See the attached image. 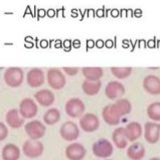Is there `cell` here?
<instances>
[{"label":"cell","instance_id":"obj_19","mask_svg":"<svg viewBox=\"0 0 160 160\" xmlns=\"http://www.w3.org/2000/svg\"><path fill=\"white\" fill-rule=\"evenodd\" d=\"M127 156L130 160H142L145 156L146 149L140 142H132L127 148Z\"/></svg>","mask_w":160,"mask_h":160},{"label":"cell","instance_id":"obj_11","mask_svg":"<svg viewBox=\"0 0 160 160\" xmlns=\"http://www.w3.org/2000/svg\"><path fill=\"white\" fill-rule=\"evenodd\" d=\"M125 87L119 81H111L105 88V95L110 100L121 99L125 95Z\"/></svg>","mask_w":160,"mask_h":160},{"label":"cell","instance_id":"obj_40","mask_svg":"<svg viewBox=\"0 0 160 160\" xmlns=\"http://www.w3.org/2000/svg\"><path fill=\"white\" fill-rule=\"evenodd\" d=\"M147 45L149 48H155V39H151V40H149V42H147Z\"/></svg>","mask_w":160,"mask_h":160},{"label":"cell","instance_id":"obj_17","mask_svg":"<svg viewBox=\"0 0 160 160\" xmlns=\"http://www.w3.org/2000/svg\"><path fill=\"white\" fill-rule=\"evenodd\" d=\"M5 121L12 129H18L23 125L24 118L20 115L18 109H10L5 115Z\"/></svg>","mask_w":160,"mask_h":160},{"label":"cell","instance_id":"obj_31","mask_svg":"<svg viewBox=\"0 0 160 160\" xmlns=\"http://www.w3.org/2000/svg\"><path fill=\"white\" fill-rule=\"evenodd\" d=\"M95 42L93 39H88L87 40V49H90V48H93L95 47Z\"/></svg>","mask_w":160,"mask_h":160},{"label":"cell","instance_id":"obj_12","mask_svg":"<svg viewBox=\"0 0 160 160\" xmlns=\"http://www.w3.org/2000/svg\"><path fill=\"white\" fill-rule=\"evenodd\" d=\"M65 153L68 160H83L87 154V150L83 144L72 142L66 147Z\"/></svg>","mask_w":160,"mask_h":160},{"label":"cell","instance_id":"obj_5","mask_svg":"<svg viewBox=\"0 0 160 160\" xmlns=\"http://www.w3.org/2000/svg\"><path fill=\"white\" fill-rule=\"evenodd\" d=\"M47 81L48 86L53 90H62L67 84L65 75L58 68H49L47 72Z\"/></svg>","mask_w":160,"mask_h":160},{"label":"cell","instance_id":"obj_24","mask_svg":"<svg viewBox=\"0 0 160 160\" xmlns=\"http://www.w3.org/2000/svg\"><path fill=\"white\" fill-rule=\"evenodd\" d=\"M82 72H83V76L85 77L86 80H91V81H99V80H101V78L104 75L103 68H99V67L83 68H82Z\"/></svg>","mask_w":160,"mask_h":160},{"label":"cell","instance_id":"obj_27","mask_svg":"<svg viewBox=\"0 0 160 160\" xmlns=\"http://www.w3.org/2000/svg\"><path fill=\"white\" fill-rule=\"evenodd\" d=\"M111 72L114 77L117 78V79L124 80L132 74V68H129V67H125V68L113 67V68H111Z\"/></svg>","mask_w":160,"mask_h":160},{"label":"cell","instance_id":"obj_28","mask_svg":"<svg viewBox=\"0 0 160 160\" xmlns=\"http://www.w3.org/2000/svg\"><path fill=\"white\" fill-rule=\"evenodd\" d=\"M7 135H8L7 126L4 124L3 122H0V141H3L4 139H6Z\"/></svg>","mask_w":160,"mask_h":160},{"label":"cell","instance_id":"obj_26","mask_svg":"<svg viewBox=\"0 0 160 160\" xmlns=\"http://www.w3.org/2000/svg\"><path fill=\"white\" fill-rule=\"evenodd\" d=\"M147 116L153 122H160V102H153L147 107Z\"/></svg>","mask_w":160,"mask_h":160},{"label":"cell","instance_id":"obj_36","mask_svg":"<svg viewBox=\"0 0 160 160\" xmlns=\"http://www.w3.org/2000/svg\"><path fill=\"white\" fill-rule=\"evenodd\" d=\"M80 47H81V40H79V39L72 40V48H79Z\"/></svg>","mask_w":160,"mask_h":160},{"label":"cell","instance_id":"obj_33","mask_svg":"<svg viewBox=\"0 0 160 160\" xmlns=\"http://www.w3.org/2000/svg\"><path fill=\"white\" fill-rule=\"evenodd\" d=\"M45 15H47V11H45L44 9H38V19H39V18L44 17Z\"/></svg>","mask_w":160,"mask_h":160},{"label":"cell","instance_id":"obj_16","mask_svg":"<svg viewBox=\"0 0 160 160\" xmlns=\"http://www.w3.org/2000/svg\"><path fill=\"white\" fill-rule=\"evenodd\" d=\"M124 131L129 142H135L143 134V128L140 123L137 121L128 123L126 127H124Z\"/></svg>","mask_w":160,"mask_h":160},{"label":"cell","instance_id":"obj_46","mask_svg":"<svg viewBox=\"0 0 160 160\" xmlns=\"http://www.w3.org/2000/svg\"><path fill=\"white\" fill-rule=\"evenodd\" d=\"M149 160H160V158H158V157H152V158H150Z\"/></svg>","mask_w":160,"mask_h":160},{"label":"cell","instance_id":"obj_4","mask_svg":"<svg viewBox=\"0 0 160 160\" xmlns=\"http://www.w3.org/2000/svg\"><path fill=\"white\" fill-rule=\"evenodd\" d=\"M65 111L71 118H81L85 114L86 105L79 98H71L65 105Z\"/></svg>","mask_w":160,"mask_h":160},{"label":"cell","instance_id":"obj_21","mask_svg":"<svg viewBox=\"0 0 160 160\" xmlns=\"http://www.w3.org/2000/svg\"><path fill=\"white\" fill-rule=\"evenodd\" d=\"M3 160H18L20 158V149L13 143H7L4 145L1 151Z\"/></svg>","mask_w":160,"mask_h":160},{"label":"cell","instance_id":"obj_20","mask_svg":"<svg viewBox=\"0 0 160 160\" xmlns=\"http://www.w3.org/2000/svg\"><path fill=\"white\" fill-rule=\"evenodd\" d=\"M112 141L118 149H124L128 146V139L125 135L124 127H118L112 133Z\"/></svg>","mask_w":160,"mask_h":160},{"label":"cell","instance_id":"obj_34","mask_svg":"<svg viewBox=\"0 0 160 160\" xmlns=\"http://www.w3.org/2000/svg\"><path fill=\"white\" fill-rule=\"evenodd\" d=\"M39 45H40V48H47L48 47V42L47 39H42V40H40Z\"/></svg>","mask_w":160,"mask_h":160},{"label":"cell","instance_id":"obj_41","mask_svg":"<svg viewBox=\"0 0 160 160\" xmlns=\"http://www.w3.org/2000/svg\"><path fill=\"white\" fill-rule=\"evenodd\" d=\"M54 47H56L57 48H62V42L59 39H58V40H56V43H54Z\"/></svg>","mask_w":160,"mask_h":160},{"label":"cell","instance_id":"obj_10","mask_svg":"<svg viewBox=\"0 0 160 160\" xmlns=\"http://www.w3.org/2000/svg\"><path fill=\"white\" fill-rule=\"evenodd\" d=\"M19 113L24 119H32L36 116L38 107L34 100L31 98H24L19 103Z\"/></svg>","mask_w":160,"mask_h":160},{"label":"cell","instance_id":"obj_6","mask_svg":"<svg viewBox=\"0 0 160 160\" xmlns=\"http://www.w3.org/2000/svg\"><path fill=\"white\" fill-rule=\"evenodd\" d=\"M80 128L87 133H93L100 127V119L94 113H85L80 118Z\"/></svg>","mask_w":160,"mask_h":160},{"label":"cell","instance_id":"obj_2","mask_svg":"<svg viewBox=\"0 0 160 160\" xmlns=\"http://www.w3.org/2000/svg\"><path fill=\"white\" fill-rule=\"evenodd\" d=\"M24 131L26 135L29 137V139L39 140L45 135L47 127L42 121L39 120H31L26 123L24 126Z\"/></svg>","mask_w":160,"mask_h":160},{"label":"cell","instance_id":"obj_39","mask_svg":"<svg viewBox=\"0 0 160 160\" xmlns=\"http://www.w3.org/2000/svg\"><path fill=\"white\" fill-rule=\"evenodd\" d=\"M111 16H113V17L119 16V10H118V9H112V10H111Z\"/></svg>","mask_w":160,"mask_h":160},{"label":"cell","instance_id":"obj_8","mask_svg":"<svg viewBox=\"0 0 160 160\" xmlns=\"http://www.w3.org/2000/svg\"><path fill=\"white\" fill-rule=\"evenodd\" d=\"M143 134L146 142L149 144H156L160 140V123L148 121L145 123Z\"/></svg>","mask_w":160,"mask_h":160},{"label":"cell","instance_id":"obj_3","mask_svg":"<svg viewBox=\"0 0 160 160\" xmlns=\"http://www.w3.org/2000/svg\"><path fill=\"white\" fill-rule=\"evenodd\" d=\"M92 151L95 156L99 158H109L113 154L114 146L110 141L106 138H101L93 144Z\"/></svg>","mask_w":160,"mask_h":160},{"label":"cell","instance_id":"obj_47","mask_svg":"<svg viewBox=\"0 0 160 160\" xmlns=\"http://www.w3.org/2000/svg\"><path fill=\"white\" fill-rule=\"evenodd\" d=\"M105 160H111V159H105Z\"/></svg>","mask_w":160,"mask_h":160},{"label":"cell","instance_id":"obj_37","mask_svg":"<svg viewBox=\"0 0 160 160\" xmlns=\"http://www.w3.org/2000/svg\"><path fill=\"white\" fill-rule=\"evenodd\" d=\"M95 45L98 48H102L104 45H105V42H103L102 39H98L97 42H96V43H95Z\"/></svg>","mask_w":160,"mask_h":160},{"label":"cell","instance_id":"obj_45","mask_svg":"<svg viewBox=\"0 0 160 160\" xmlns=\"http://www.w3.org/2000/svg\"><path fill=\"white\" fill-rule=\"evenodd\" d=\"M140 47H145V42H144V40H141V42H140Z\"/></svg>","mask_w":160,"mask_h":160},{"label":"cell","instance_id":"obj_1","mask_svg":"<svg viewBox=\"0 0 160 160\" xmlns=\"http://www.w3.org/2000/svg\"><path fill=\"white\" fill-rule=\"evenodd\" d=\"M3 79L5 84L10 88H18L23 83L24 72L23 70L17 67L8 68L3 75Z\"/></svg>","mask_w":160,"mask_h":160},{"label":"cell","instance_id":"obj_25","mask_svg":"<svg viewBox=\"0 0 160 160\" xmlns=\"http://www.w3.org/2000/svg\"><path fill=\"white\" fill-rule=\"evenodd\" d=\"M61 119V112L57 108L48 109L43 115V121L47 125H54L59 121Z\"/></svg>","mask_w":160,"mask_h":160},{"label":"cell","instance_id":"obj_30","mask_svg":"<svg viewBox=\"0 0 160 160\" xmlns=\"http://www.w3.org/2000/svg\"><path fill=\"white\" fill-rule=\"evenodd\" d=\"M72 47V42L70 39H66L65 42H63V43H62V48H63V49H65L66 52L71 51Z\"/></svg>","mask_w":160,"mask_h":160},{"label":"cell","instance_id":"obj_29","mask_svg":"<svg viewBox=\"0 0 160 160\" xmlns=\"http://www.w3.org/2000/svg\"><path fill=\"white\" fill-rule=\"evenodd\" d=\"M62 70L68 76H76L79 72V68H63Z\"/></svg>","mask_w":160,"mask_h":160},{"label":"cell","instance_id":"obj_32","mask_svg":"<svg viewBox=\"0 0 160 160\" xmlns=\"http://www.w3.org/2000/svg\"><path fill=\"white\" fill-rule=\"evenodd\" d=\"M47 14H48V17H54L57 15V11L54 10V9H52V8H51V9H48V10L47 11Z\"/></svg>","mask_w":160,"mask_h":160},{"label":"cell","instance_id":"obj_14","mask_svg":"<svg viewBox=\"0 0 160 160\" xmlns=\"http://www.w3.org/2000/svg\"><path fill=\"white\" fill-rule=\"evenodd\" d=\"M44 72L42 70L38 68H33L27 72L26 75V82L27 85L31 88H39L44 83Z\"/></svg>","mask_w":160,"mask_h":160},{"label":"cell","instance_id":"obj_18","mask_svg":"<svg viewBox=\"0 0 160 160\" xmlns=\"http://www.w3.org/2000/svg\"><path fill=\"white\" fill-rule=\"evenodd\" d=\"M34 99L40 106L42 107H49L54 103V95L51 90L48 89H42L38 91L34 94Z\"/></svg>","mask_w":160,"mask_h":160},{"label":"cell","instance_id":"obj_43","mask_svg":"<svg viewBox=\"0 0 160 160\" xmlns=\"http://www.w3.org/2000/svg\"><path fill=\"white\" fill-rule=\"evenodd\" d=\"M32 47H33V43H32V42H25V48H31Z\"/></svg>","mask_w":160,"mask_h":160},{"label":"cell","instance_id":"obj_7","mask_svg":"<svg viewBox=\"0 0 160 160\" xmlns=\"http://www.w3.org/2000/svg\"><path fill=\"white\" fill-rule=\"evenodd\" d=\"M43 144L39 140L28 139L22 145V152L28 158H38L43 153Z\"/></svg>","mask_w":160,"mask_h":160},{"label":"cell","instance_id":"obj_42","mask_svg":"<svg viewBox=\"0 0 160 160\" xmlns=\"http://www.w3.org/2000/svg\"><path fill=\"white\" fill-rule=\"evenodd\" d=\"M134 14H135V16H136V17H140V16H141V14H142V11H141L140 9H137V10H135V11H134Z\"/></svg>","mask_w":160,"mask_h":160},{"label":"cell","instance_id":"obj_38","mask_svg":"<svg viewBox=\"0 0 160 160\" xmlns=\"http://www.w3.org/2000/svg\"><path fill=\"white\" fill-rule=\"evenodd\" d=\"M105 47L108 48H112L114 47V42H113V40H111V39L106 40V42H105Z\"/></svg>","mask_w":160,"mask_h":160},{"label":"cell","instance_id":"obj_44","mask_svg":"<svg viewBox=\"0 0 160 160\" xmlns=\"http://www.w3.org/2000/svg\"><path fill=\"white\" fill-rule=\"evenodd\" d=\"M27 13H30V14H31V11H30V7H29V6H27V7H26V11H25V13H24V15H26Z\"/></svg>","mask_w":160,"mask_h":160},{"label":"cell","instance_id":"obj_13","mask_svg":"<svg viewBox=\"0 0 160 160\" xmlns=\"http://www.w3.org/2000/svg\"><path fill=\"white\" fill-rule=\"evenodd\" d=\"M110 106H111L112 111L120 119L122 117L128 115V114H130L132 111V104L129 100L126 98L118 99V100H116L115 103L111 104Z\"/></svg>","mask_w":160,"mask_h":160},{"label":"cell","instance_id":"obj_23","mask_svg":"<svg viewBox=\"0 0 160 160\" xmlns=\"http://www.w3.org/2000/svg\"><path fill=\"white\" fill-rule=\"evenodd\" d=\"M102 118L105 123L110 126H116L121 122V119L116 116V114L112 111L111 106L107 105L102 110Z\"/></svg>","mask_w":160,"mask_h":160},{"label":"cell","instance_id":"obj_15","mask_svg":"<svg viewBox=\"0 0 160 160\" xmlns=\"http://www.w3.org/2000/svg\"><path fill=\"white\" fill-rule=\"evenodd\" d=\"M143 89L150 95H160V78L155 75L146 76L143 79Z\"/></svg>","mask_w":160,"mask_h":160},{"label":"cell","instance_id":"obj_9","mask_svg":"<svg viewBox=\"0 0 160 160\" xmlns=\"http://www.w3.org/2000/svg\"><path fill=\"white\" fill-rule=\"evenodd\" d=\"M59 134L61 137L66 141L72 142L77 140L80 136V127L78 126L75 122L67 121L61 126L59 129Z\"/></svg>","mask_w":160,"mask_h":160},{"label":"cell","instance_id":"obj_22","mask_svg":"<svg viewBox=\"0 0 160 160\" xmlns=\"http://www.w3.org/2000/svg\"><path fill=\"white\" fill-rule=\"evenodd\" d=\"M102 83L101 81H91V80H85L82 84V90L87 96H95L97 95L100 90H101Z\"/></svg>","mask_w":160,"mask_h":160},{"label":"cell","instance_id":"obj_35","mask_svg":"<svg viewBox=\"0 0 160 160\" xmlns=\"http://www.w3.org/2000/svg\"><path fill=\"white\" fill-rule=\"evenodd\" d=\"M96 15H97L98 17H105V12H104V8L98 9V10L96 11Z\"/></svg>","mask_w":160,"mask_h":160}]
</instances>
